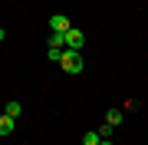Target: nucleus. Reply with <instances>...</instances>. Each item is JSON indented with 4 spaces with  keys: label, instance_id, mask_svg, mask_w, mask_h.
I'll list each match as a JSON object with an SVG mask.
<instances>
[{
    "label": "nucleus",
    "instance_id": "nucleus-1",
    "mask_svg": "<svg viewBox=\"0 0 148 145\" xmlns=\"http://www.w3.org/2000/svg\"><path fill=\"white\" fill-rule=\"evenodd\" d=\"M59 66H63V73L76 76V73H82V56L76 53V49H63V59H59Z\"/></svg>",
    "mask_w": 148,
    "mask_h": 145
},
{
    "label": "nucleus",
    "instance_id": "nucleus-2",
    "mask_svg": "<svg viewBox=\"0 0 148 145\" xmlns=\"http://www.w3.org/2000/svg\"><path fill=\"white\" fill-rule=\"evenodd\" d=\"M86 43V36H82V30H66V46L69 49H76L79 53V46Z\"/></svg>",
    "mask_w": 148,
    "mask_h": 145
},
{
    "label": "nucleus",
    "instance_id": "nucleus-3",
    "mask_svg": "<svg viewBox=\"0 0 148 145\" xmlns=\"http://www.w3.org/2000/svg\"><path fill=\"white\" fill-rule=\"evenodd\" d=\"M49 30H53V33H66V30H73V27H69V16H63V13L49 16Z\"/></svg>",
    "mask_w": 148,
    "mask_h": 145
},
{
    "label": "nucleus",
    "instance_id": "nucleus-4",
    "mask_svg": "<svg viewBox=\"0 0 148 145\" xmlns=\"http://www.w3.org/2000/svg\"><path fill=\"white\" fill-rule=\"evenodd\" d=\"M20 112H23V106H20L16 99H10V102H7V109H3V115H10V119H20Z\"/></svg>",
    "mask_w": 148,
    "mask_h": 145
},
{
    "label": "nucleus",
    "instance_id": "nucleus-5",
    "mask_svg": "<svg viewBox=\"0 0 148 145\" xmlns=\"http://www.w3.org/2000/svg\"><path fill=\"white\" fill-rule=\"evenodd\" d=\"M13 125H16V119H10V115H0V135H10V132H13Z\"/></svg>",
    "mask_w": 148,
    "mask_h": 145
},
{
    "label": "nucleus",
    "instance_id": "nucleus-6",
    "mask_svg": "<svg viewBox=\"0 0 148 145\" xmlns=\"http://www.w3.org/2000/svg\"><path fill=\"white\" fill-rule=\"evenodd\" d=\"M49 46L63 49V46H66V33H49Z\"/></svg>",
    "mask_w": 148,
    "mask_h": 145
},
{
    "label": "nucleus",
    "instance_id": "nucleus-7",
    "mask_svg": "<svg viewBox=\"0 0 148 145\" xmlns=\"http://www.w3.org/2000/svg\"><path fill=\"white\" fill-rule=\"evenodd\" d=\"M106 122L109 125H119L122 122V109H109V112H106Z\"/></svg>",
    "mask_w": 148,
    "mask_h": 145
},
{
    "label": "nucleus",
    "instance_id": "nucleus-8",
    "mask_svg": "<svg viewBox=\"0 0 148 145\" xmlns=\"http://www.w3.org/2000/svg\"><path fill=\"white\" fill-rule=\"evenodd\" d=\"M99 142H102L99 132H86V135H82V145H99Z\"/></svg>",
    "mask_w": 148,
    "mask_h": 145
},
{
    "label": "nucleus",
    "instance_id": "nucleus-9",
    "mask_svg": "<svg viewBox=\"0 0 148 145\" xmlns=\"http://www.w3.org/2000/svg\"><path fill=\"white\" fill-rule=\"evenodd\" d=\"M112 129H115V125H109V122H106V125H99V129H95V132H99L102 139H109V135H112Z\"/></svg>",
    "mask_w": 148,
    "mask_h": 145
},
{
    "label": "nucleus",
    "instance_id": "nucleus-10",
    "mask_svg": "<svg viewBox=\"0 0 148 145\" xmlns=\"http://www.w3.org/2000/svg\"><path fill=\"white\" fill-rule=\"evenodd\" d=\"M49 59H53V63H59V59H63V49H56V46H49V53H46Z\"/></svg>",
    "mask_w": 148,
    "mask_h": 145
},
{
    "label": "nucleus",
    "instance_id": "nucleus-11",
    "mask_svg": "<svg viewBox=\"0 0 148 145\" xmlns=\"http://www.w3.org/2000/svg\"><path fill=\"white\" fill-rule=\"evenodd\" d=\"M0 40H7V30H3V27H0Z\"/></svg>",
    "mask_w": 148,
    "mask_h": 145
},
{
    "label": "nucleus",
    "instance_id": "nucleus-12",
    "mask_svg": "<svg viewBox=\"0 0 148 145\" xmlns=\"http://www.w3.org/2000/svg\"><path fill=\"white\" fill-rule=\"evenodd\" d=\"M99 145H112V142H109V139H102V142H99Z\"/></svg>",
    "mask_w": 148,
    "mask_h": 145
}]
</instances>
